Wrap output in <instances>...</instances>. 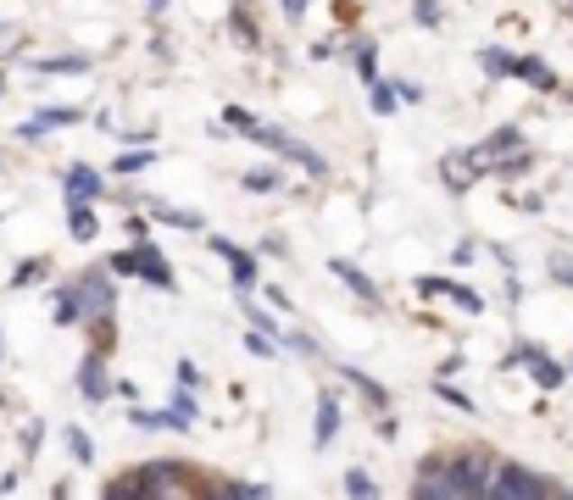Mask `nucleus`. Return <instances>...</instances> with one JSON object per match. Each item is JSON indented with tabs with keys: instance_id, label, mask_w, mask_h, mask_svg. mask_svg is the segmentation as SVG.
I'll use <instances>...</instances> for the list:
<instances>
[{
	"instance_id": "f257e3e1",
	"label": "nucleus",
	"mask_w": 573,
	"mask_h": 500,
	"mask_svg": "<svg viewBox=\"0 0 573 500\" xmlns=\"http://www.w3.org/2000/svg\"><path fill=\"white\" fill-rule=\"evenodd\" d=\"M429 473L418 478V495H485L490 461L485 456H457V461H423Z\"/></svg>"
},
{
	"instance_id": "f03ea898",
	"label": "nucleus",
	"mask_w": 573,
	"mask_h": 500,
	"mask_svg": "<svg viewBox=\"0 0 573 500\" xmlns=\"http://www.w3.org/2000/svg\"><path fill=\"white\" fill-rule=\"evenodd\" d=\"M112 495H201V484L184 478V461H150L145 473L112 484Z\"/></svg>"
},
{
	"instance_id": "7ed1b4c3",
	"label": "nucleus",
	"mask_w": 573,
	"mask_h": 500,
	"mask_svg": "<svg viewBox=\"0 0 573 500\" xmlns=\"http://www.w3.org/2000/svg\"><path fill=\"white\" fill-rule=\"evenodd\" d=\"M473 161H479V173H523L529 167V150H523V140H518V128H496L490 140L473 150Z\"/></svg>"
},
{
	"instance_id": "20e7f679",
	"label": "nucleus",
	"mask_w": 573,
	"mask_h": 500,
	"mask_svg": "<svg viewBox=\"0 0 573 500\" xmlns=\"http://www.w3.org/2000/svg\"><path fill=\"white\" fill-rule=\"evenodd\" d=\"M106 312H112L106 273H84V278L73 284V295H61V306H56V317H61V323H73V317H95V323H101Z\"/></svg>"
},
{
	"instance_id": "39448f33",
	"label": "nucleus",
	"mask_w": 573,
	"mask_h": 500,
	"mask_svg": "<svg viewBox=\"0 0 573 500\" xmlns=\"http://www.w3.org/2000/svg\"><path fill=\"white\" fill-rule=\"evenodd\" d=\"M485 495H496V500H518V495H562V484H551V478H540V473H529V467H490V484H485Z\"/></svg>"
},
{
	"instance_id": "423d86ee",
	"label": "nucleus",
	"mask_w": 573,
	"mask_h": 500,
	"mask_svg": "<svg viewBox=\"0 0 573 500\" xmlns=\"http://www.w3.org/2000/svg\"><path fill=\"white\" fill-rule=\"evenodd\" d=\"M112 267L117 273H140V278H150L156 289H173V267L156 256V245H134V250H123V256H112Z\"/></svg>"
},
{
	"instance_id": "0eeeda50",
	"label": "nucleus",
	"mask_w": 573,
	"mask_h": 500,
	"mask_svg": "<svg viewBox=\"0 0 573 500\" xmlns=\"http://www.w3.org/2000/svg\"><path fill=\"white\" fill-rule=\"evenodd\" d=\"M440 178H445V189H468L473 178H479V161H473V150H451L440 161Z\"/></svg>"
},
{
	"instance_id": "6e6552de",
	"label": "nucleus",
	"mask_w": 573,
	"mask_h": 500,
	"mask_svg": "<svg viewBox=\"0 0 573 500\" xmlns=\"http://www.w3.org/2000/svg\"><path fill=\"white\" fill-rule=\"evenodd\" d=\"M78 384H84V395H89V400H101V395H106V361H101V350H95V356H84V367H78Z\"/></svg>"
},
{
	"instance_id": "1a4fd4ad",
	"label": "nucleus",
	"mask_w": 573,
	"mask_h": 500,
	"mask_svg": "<svg viewBox=\"0 0 573 500\" xmlns=\"http://www.w3.org/2000/svg\"><path fill=\"white\" fill-rule=\"evenodd\" d=\"M513 73H518V78H529L534 89H557V73H551V67L540 61V56H518V61H513Z\"/></svg>"
},
{
	"instance_id": "9d476101",
	"label": "nucleus",
	"mask_w": 573,
	"mask_h": 500,
	"mask_svg": "<svg viewBox=\"0 0 573 500\" xmlns=\"http://www.w3.org/2000/svg\"><path fill=\"white\" fill-rule=\"evenodd\" d=\"M334 433H340V400L323 395V400H317V445H329Z\"/></svg>"
},
{
	"instance_id": "9b49d317",
	"label": "nucleus",
	"mask_w": 573,
	"mask_h": 500,
	"mask_svg": "<svg viewBox=\"0 0 573 500\" xmlns=\"http://www.w3.org/2000/svg\"><path fill=\"white\" fill-rule=\"evenodd\" d=\"M212 250H217V256H229V261H234V284H240V289H245L250 278H257V261H250V256H240V250H234L229 240H212Z\"/></svg>"
},
{
	"instance_id": "f8f14e48",
	"label": "nucleus",
	"mask_w": 573,
	"mask_h": 500,
	"mask_svg": "<svg viewBox=\"0 0 573 500\" xmlns=\"http://www.w3.org/2000/svg\"><path fill=\"white\" fill-rule=\"evenodd\" d=\"M334 273L345 278V289H351V295H362V300H378V289H373V278H368V273H357V267H351V261H345V256L334 261Z\"/></svg>"
},
{
	"instance_id": "ddd939ff",
	"label": "nucleus",
	"mask_w": 573,
	"mask_h": 500,
	"mask_svg": "<svg viewBox=\"0 0 573 500\" xmlns=\"http://www.w3.org/2000/svg\"><path fill=\"white\" fill-rule=\"evenodd\" d=\"M68 195L73 200H95V195H101V178H95L89 167H73V173H68Z\"/></svg>"
},
{
	"instance_id": "4468645a",
	"label": "nucleus",
	"mask_w": 573,
	"mask_h": 500,
	"mask_svg": "<svg viewBox=\"0 0 573 500\" xmlns=\"http://www.w3.org/2000/svg\"><path fill=\"white\" fill-rule=\"evenodd\" d=\"M523 361L534 367V378L546 384V389H557V384H562V367H557V361H546V356H540V350H523Z\"/></svg>"
},
{
	"instance_id": "2eb2a0df",
	"label": "nucleus",
	"mask_w": 573,
	"mask_h": 500,
	"mask_svg": "<svg viewBox=\"0 0 573 500\" xmlns=\"http://www.w3.org/2000/svg\"><path fill=\"white\" fill-rule=\"evenodd\" d=\"M78 112L73 106H50L45 117H34V123H23V133H28V140H34V133H45V128H56V123H73Z\"/></svg>"
},
{
	"instance_id": "dca6fc26",
	"label": "nucleus",
	"mask_w": 573,
	"mask_h": 500,
	"mask_svg": "<svg viewBox=\"0 0 573 500\" xmlns=\"http://www.w3.org/2000/svg\"><path fill=\"white\" fill-rule=\"evenodd\" d=\"M68 228L78 233V240H95V212H89V200H73V212H68Z\"/></svg>"
},
{
	"instance_id": "f3484780",
	"label": "nucleus",
	"mask_w": 573,
	"mask_h": 500,
	"mask_svg": "<svg viewBox=\"0 0 573 500\" xmlns=\"http://www.w3.org/2000/svg\"><path fill=\"white\" fill-rule=\"evenodd\" d=\"M345 378H351V384H357V389L368 395V406H378V412H385V389H378V384H373L368 373H345Z\"/></svg>"
},
{
	"instance_id": "a211bd4d",
	"label": "nucleus",
	"mask_w": 573,
	"mask_h": 500,
	"mask_svg": "<svg viewBox=\"0 0 573 500\" xmlns=\"http://www.w3.org/2000/svg\"><path fill=\"white\" fill-rule=\"evenodd\" d=\"M373 112H378V117H390V112H396V89H385L378 78H373Z\"/></svg>"
},
{
	"instance_id": "6ab92c4d",
	"label": "nucleus",
	"mask_w": 573,
	"mask_h": 500,
	"mask_svg": "<svg viewBox=\"0 0 573 500\" xmlns=\"http://www.w3.org/2000/svg\"><path fill=\"white\" fill-rule=\"evenodd\" d=\"M84 56H56V61H45V73H84Z\"/></svg>"
},
{
	"instance_id": "aec40b11",
	"label": "nucleus",
	"mask_w": 573,
	"mask_h": 500,
	"mask_svg": "<svg viewBox=\"0 0 573 500\" xmlns=\"http://www.w3.org/2000/svg\"><path fill=\"white\" fill-rule=\"evenodd\" d=\"M479 61H485V73H513V56L506 50H485Z\"/></svg>"
},
{
	"instance_id": "412c9836",
	"label": "nucleus",
	"mask_w": 573,
	"mask_h": 500,
	"mask_svg": "<svg viewBox=\"0 0 573 500\" xmlns=\"http://www.w3.org/2000/svg\"><path fill=\"white\" fill-rule=\"evenodd\" d=\"M145 161H150V150H129V156H117V173H140Z\"/></svg>"
},
{
	"instance_id": "4be33fe9",
	"label": "nucleus",
	"mask_w": 573,
	"mask_h": 500,
	"mask_svg": "<svg viewBox=\"0 0 573 500\" xmlns=\"http://www.w3.org/2000/svg\"><path fill=\"white\" fill-rule=\"evenodd\" d=\"M234 33H240V45H257V28H250L245 12H234Z\"/></svg>"
},
{
	"instance_id": "5701e85b",
	"label": "nucleus",
	"mask_w": 573,
	"mask_h": 500,
	"mask_svg": "<svg viewBox=\"0 0 573 500\" xmlns=\"http://www.w3.org/2000/svg\"><path fill=\"white\" fill-rule=\"evenodd\" d=\"M412 12H418V23H429V28H434V23H440V0H418Z\"/></svg>"
},
{
	"instance_id": "b1692460",
	"label": "nucleus",
	"mask_w": 573,
	"mask_h": 500,
	"mask_svg": "<svg viewBox=\"0 0 573 500\" xmlns=\"http://www.w3.org/2000/svg\"><path fill=\"white\" fill-rule=\"evenodd\" d=\"M551 273H557L562 284H573V256H562V250H557V256H551Z\"/></svg>"
},
{
	"instance_id": "393cba45",
	"label": "nucleus",
	"mask_w": 573,
	"mask_h": 500,
	"mask_svg": "<svg viewBox=\"0 0 573 500\" xmlns=\"http://www.w3.org/2000/svg\"><path fill=\"white\" fill-rule=\"evenodd\" d=\"M178 384H184V389H196V384H201V373H196V361H178Z\"/></svg>"
},
{
	"instance_id": "a878e982",
	"label": "nucleus",
	"mask_w": 573,
	"mask_h": 500,
	"mask_svg": "<svg viewBox=\"0 0 573 500\" xmlns=\"http://www.w3.org/2000/svg\"><path fill=\"white\" fill-rule=\"evenodd\" d=\"M345 489H351V495H373V478L368 473H351V478H345Z\"/></svg>"
},
{
	"instance_id": "bb28decb",
	"label": "nucleus",
	"mask_w": 573,
	"mask_h": 500,
	"mask_svg": "<svg viewBox=\"0 0 573 500\" xmlns=\"http://www.w3.org/2000/svg\"><path fill=\"white\" fill-rule=\"evenodd\" d=\"M273 184H278L273 173H245V189H273Z\"/></svg>"
},
{
	"instance_id": "cd10ccee",
	"label": "nucleus",
	"mask_w": 573,
	"mask_h": 500,
	"mask_svg": "<svg viewBox=\"0 0 573 500\" xmlns=\"http://www.w3.org/2000/svg\"><path fill=\"white\" fill-rule=\"evenodd\" d=\"M68 445H73V456H78V461H89V440H84V433H78V428L68 433Z\"/></svg>"
},
{
	"instance_id": "c85d7f7f",
	"label": "nucleus",
	"mask_w": 573,
	"mask_h": 500,
	"mask_svg": "<svg viewBox=\"0 0 573 500\" xmlns=\"http://www.w3.org/2000/svg\"><path fill=\"white\" fill-rule=\"evenodd\" d=\"M284 12H290V17L301 23V12H306V0H284Z\"/></svg>"
},
{
	"instance_id": "c756f323",
	"label": "nucleus",
	"mask_w": 573,
	"mask_h": 500,
	"mask_svg": "<svg viewBox=\"0 0 573 500\" xmlns=\"http://www.w3.org/2000/svg\"><path fill=\"white\" fill-rule=\"evenodd\" d=\"M0 84H6V78H0Z\"/></svg>"
}]
</instances>
